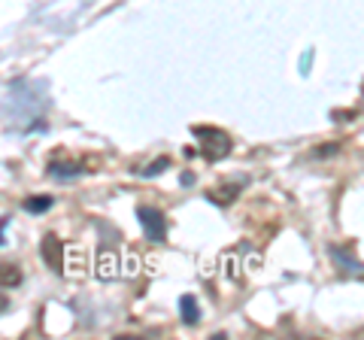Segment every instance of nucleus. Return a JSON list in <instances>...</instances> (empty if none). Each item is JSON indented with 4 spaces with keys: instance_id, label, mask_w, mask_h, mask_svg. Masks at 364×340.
<instances>
[{
    "instance_id": "1",
    "label": "nucleus",
    "mask_w": 364,
    "mask_h": 340,
    "mask_svg": "<svg viewBox=\"0 0 364 340\" xmlns=\"http://www.w3.org/2000/svg\"><path fill=\"white\" fill-rule=\"evenodd\" d=\"M195 137L203 140V155H207V161H222V158L231 152V137L222 131V128H203V124H195L191 128Z\"/></svg>"
},
{
    "instance_id": "2",
    "label": "nucleus",
    "mask_w": 364,
    "mask_h": 340,
    "mask_svg": "<svg viewBox=\"0 0 364 340\" xmlns=\"http://www.w3.org/2000/svg\"><path fill=\"white\" fill-rule=\"evenodd\" d=\"M136 219H140L143 234H146V240H149V243H164L167 240V219H164L161 210L140 207V210H136Z\"/></svg>"
},
{
    "instance_id": "3",
    "label": "nucleus",
    "mask_w": 364,
    "mask_h": 340,
    "mask_svg": "<svg viewBox=\"0 0 364 340\" xmlns=\"http://www.w3.org/2000/svg\"><path fill=\"white\" fill-rule=\"evenodd\" d=\"M40 255L49 270H55V274H61L64 270V246L58 240V234H46L43 243H40Z\"/></svg>"
},
{
    "instance_id": "4",
    "label": "nucleus",
    "mask_w": 364,
    "mask_h": 340,
    "mask_svg": "<svg viewBox=\"0 0 364 340\" xmlns=\"http://www.w3.org/2000/svg\"><path fill=\"white\" fill-rule=\"evenodd\" d=\"M179 310H182V322H186V325H198V319H200V307H198L195 294H182Z\"/></svg>"
},
{
    "instance_id": "5",
    "label": "nucleus",
    "mask_w": 364,
    "mask_h": 340,
    "mask_svg": "<svg viewBox=\"0 0 364 340\" xmlns=\"http://www.w3.org/2000/svg\"><path fill=\"white\" fill-rule=\"evenodd\" d=\"M21 282V267L13 262H0V289H13Z\"/></svg>"
},
{
    "instance_id": "6",
    "label": "nucleus",
    "mask_w": 364,
    "mask_h": 340,
    "mask_svg": "<svg viewBox=\"0 0 364 340\" xmlns=\"http://www.w3.org/2000/svg\"><path fill=\"white\" fill-rule=\"evenodd\" d=\"M97 277H100V280L119 277V255H116V253H104V255H100V262H97Z\"/></svg>"
},
{
    "instance_id": "7",
    "label": "nucleus",
    "mask_w": 364,
    "mask_h": 340,
    "mask_svg": "<svg viewBox=\"0 0 364 340\" xmlns=\"http://www.w3.org/2000/svg\"><path fill=\"white\" fill-rule=\"evenodd\" d=\"M82 174H85V164H58V161L49 164V176H55V179H73Z\"/></svg>"
},
{
    "instance_id": "8",
    "label": "nucleus",
    "mask_w": 364,
    "mask_h": 340,
    "mask_svg": "<svg viewBox=\"0 0 364 340\" xmlns=\"http://www.w3.org/2000/svg\"><path fill=\"white\" fill-rule=\"evenodd\" d=\"M52 198H28L25 203H21V207H25L28 213H46V210H49L52 207Z\"/></svg>"
},
{
    "instance_id": "9",
    "label": "nucleus",
    "mask_w": 364,
    "mask_h": 340,
    "mask_svg": "<svg viewBox=\"0 0 364 340\" xmlns=\"http://www.w3.org/2000/svg\"><path fill=\"white\" fill-rule=\"evenodd\" d=\"M167 164H170V158H158V161H152L149 167L143 170V176H155V174H164V170H167Z\"/></svg>"
},
{
    "instance_id": "10",
    "label": "nucleus",
    "mask_w": 364,
    "mask_h": 340,
    "mask_svg": "<svg viewBox=\"0 0 364 340\" xmlns=\"http://www.w3.org/2000/svg\"><path fill=\"white\" fill-rule=\"evenodd\" d=\"M6 310H9V301L4 298V294H0V313H6Z\"/></svg>"
},
{
    "instance_id": "11",
    "label": "nucleus",
    "mask_w": 364,
    "mask_h": 340,
    "mask_svg": "<svg viewBox=\"0 0 364 340\" xmlns=\"http://www.w3.org/2000/svg\"><path fill=\"white\" fill-rule=\"evenodd\" d=\"M0 243H4V237H0Z\"/></svg>"
}]
</instances>
